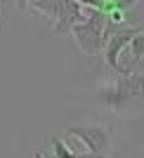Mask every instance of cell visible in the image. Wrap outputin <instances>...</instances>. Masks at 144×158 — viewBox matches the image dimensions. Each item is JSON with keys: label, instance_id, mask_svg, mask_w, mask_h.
Returning <instances> with one entry per match:
<instances>
[{"label": "cell", "instance_id": "277c9868", "mask_svg": "<svg viewBox=\"0 0 144 158\" xmlns=\"http://www.w3.org/2000/svg\"><path fill=\"white\" fill-rule=\"evenodd\" d=\"M139 31H142V28L125 26V28H121V31L111 33V35L106 38V45H104V61H106V66H109V69H111L116 76H128L125 66L121 64V54H123L125 45H130L132 38H135Z\"/></svg>", "mask_w": 144, "mask_h": 158}, {"label": "cell", "instance_id": "ba28073f", "mask_svg": "<svg viewBox=\"0 0 144 158\" xmlns=\"http://www.w3.org/2000/svg\"><path fill=\"white\" fill-rule=\"evenodd\" d=\"M137 2H139V0H116L113 5L104 7V12H109V10H121V12H128V10H132Z\"/></svg>", "mask_w": 144, "mask_h": 158}, {"label": "cell", "instance_id": "8fae6325", "mask_svg": "<svg viewBox=\"0 0 144 158\" xmlns=\"http://www.w3.org/2000/svg\"><path fill=\"white\" fill-rule=\"evenodd\" d=\"M33 158H45V156H43L40 151H36V153H33Z\"/></svg>", "mask_w": 144, "mask_h": 158}, {"label": "cell", "instance_id": "9c48e42d", "mask_svg": "<svg viewBox=\"0 0 144 158\" xmlns=\"http://www.w3.org/2000/svg\"><path fill=\"white\" fill-rule=\"evenodd\" d=\"M76 158H109V156H104V153H95V151H80V153H76Z\"/></svg>", "mask_w": 144, "mask_h": 158}, {"label": "cell", "instance_id": "5b68a950", "mask_svg": "<svg viewBox=\"0 0 144 158\" xmlns=\"http://www.w3.org/2000/svg\"><path fill=\"white\" fill-rule=\"evenodd\" d=\"M87 14L83 12V5L76 0H59V12H57V21L52 26V35H64L71 33V28L80 21H85Z\"/></svg>", "mask_w": 144, "mask_h": 158}, {"label": "cell", "instance_id": "7a4b0ae2", "mask_svg": "<svg viewBox=\"0 0 144 158\" xmlns=\"http://www.w3.org/2000/svg\"><path fill=\"white\" fill-rule=\"evenodd\" d=\"M87 19L76 24L71 28V35L76 38V45L80 47V52H85L87 57H95L99 50H104V28L109 21V12H104L102 7H90L87 10Z\"/></svg>", "mask_w": 144, "mask_h": 158}, {"label": "cell", "instance_id": "52a82bcc", "mask_svg": "<svg viewBox=\"0 0 144 158\" xmlns=\"http://www.w3.org/2000/svg\"><path fill=\"white\" fill-rule=\"evenodd\" d=\"M50 146H52L54 151V158H76V153L71 146H66V142L61 137H57V135H50Z\"/></svg>", "mask_w": 144, "mask_h": 158}, {"label": "cell", "instance_id": "30bf717a", "mask_svg": "<svg viewBox=\"0 0 144 158\" xmlns=\"http://www.w3.org/2000/svg\"><path fill=\"white\" fill-rule=\"evenodd\" d=\"M17 7H19V12H24L28 7V0H17Z\"/></svg>", "mask_w": 144, "mask_h": 158}, {"label": "cell", "instance_id": "3957f363", "mask_svg": "<svg viewBox=\"0 0 144 158\" xmlns=\"http://www.w3.org/2000/svg\"><path fill=\"white\" fill-rule=\"evenodd\" d=\"M66 135L80 139L87 146V151L104 153V156L111 153V135L102 123H73L66 127Z\"/></svg>", "mask_w": 144, "mask_h": 158}, {"label": "cell", "instance_id": "8992f818", "mask_svg": "<svg viewBox=\"0 0 144 158\" xmlns=\"http://www.w3.org/2000/svg\"><path fill=\"white\" fill-rule=\"evenodd\" d=\"M130 50H132V54H130V64H128V71H135V66H139V61L144 59V31H139L135 38H132V43H130Z\"/></svg>", "mask_w": 144, "mask_h": 158}, {"label": "cell", "instance_id": "7c38bea8", "mask_svg": "<svg viewBox=\"0 0 144 158\" xmlns=\"http://www.w3.org/2000/svg\"><path fill=\"white\" fill-rule=\"evenodd\" d=\"M113 2H116V0H109V5H113Z\"/></svg>", "mask_w": 144, "mask_h": 158}, {"label": "cell", "instance_id": "6da1fadb", "mask_svg": "<svg viewBox=\"0 0 144 158\" xmlns=\"http://www.w3.org/2000/svg\"><path fill=\"white\" fill-rule=\"evenodd\" d=\"M97 102L111 111H132L144 104V73L132 71L128 76H116L97 90Z\"/></svg>", "mask_w": 144, "mask_h": 158}]
</instances>
